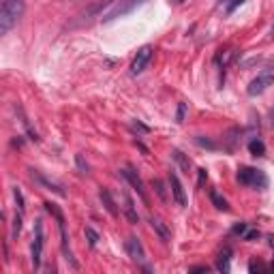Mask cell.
Listing matches in <instances>:
<instances>
[{"label": "cell", "instance_id": "obj_19", "mask_svg": "<svg viewBox=\"0 0 274 274\" xmlns=\"http://www.w3.org/2000/svg\"><path fill=\"white\" fill-rule=\"evenodd\" d=\"M242 3H244V0H219V7H223V9H225V15H231Z\"/></svg>", "mask_w": 274, "mask_h": 274}, {"label": "cell", "instance_id": "obj_7", "mask_svg": "<svg viewBox=\"0 0 274 274\" xmlns=\"http://www.w3.org/2000/svg\"><path fill=\"white\" fill-rule=\"evenodd\" d=\"M152 56H155V50H152L150 45L140 47V50H137V54H135V58H133V62H131V75H142L144 71L148 69Z\"/></svg>", "mask_w": 274, "mask_h": 274}, {"label": "cell", "instance_id": "obj_14", "mask_svg": "<svg viewBox=\"0 0 274 274\" xmlns=\"http://www.w3.org/2000/svg\"><path fill=\"white\" fill-rule=\"evenodd\" d=\"M99 199H101V204L105 206V210H107L111 216H118V214H120L116 201H114V197H111V193H109L107 189H101V191H99Z\"/></svg>", "mask_w": 274, "mask_h": 274}, {"label": "cell", "instance_id": "obj_3", "mask_svg": "<svg viewBox=\"0 0 274 274\" xmlns=\"http://www.w3.org/2000/svg\"><path fill=\"white\" fill-rule=\"evenodd\" d=\"M238 182L244 184V187H251V189H259L263 191L268 187V176H265L261 169L257 167H248V165H242L238 169Z\"/></svg>", "mask_w": 274, "mask_h": 274}, {"label": "cell", "instance_id": "obj_8", "mask_svg": "<svg viewBox=\"0 0 274 274\" xmlns=\"http://www.w3.org/2000/svg\"><path fill=\"white\" fill-rule=\"evenodd\" d=\"M124 251H126V255L131 257L135 263L142 265L144 261H146V251H144V244H142V240L137 238V236H128L124 240Z\"/></svg>", "mask_w": 274, "mask_h": 274}, {"label": "cell", "instance_id": "obj_12", "mask_svg": "<svg viewBox=\"0 0 274 274\" xmlns=\"http://www.w3.org/2000/svg\"><path fill=\"white\" fill-rule=\"evenodd\" d=\"M150 227L155 229V233L161 238V242H169L172 240V229L167 227V223L157 214H150Z\"/></svg>", "mask_w": 274, "mask_h": 274}, {"label": "cell", "instance_id": "obj_10", "mask_svg": "<svg viewBox=\"0 0 274 274\" xmlns=\"http://www.w3.org/2000/svg\"><path fill=\"white\" fill-rule=\"evenodd\" d=\"M30 178L35 180L37 184H41V187H45L47 191H54L56 195H60V197H67V191L62 189V184L54 182V180H50V178H45V176H43L41 172H37V169H30Z\"/></svg>", "mask_w": 274, "mask_h": 274}, {"label": "cell", "instance_id": "obj_2", "mask_svg": "<svg viewBox=\"0 0 274 274\" xmlns=\"http://www.w3.org/2000/svg\"><path fill=\"white\" fill-rule=\"evenodd\" d=\"M45 210L50 212L54 219H56V223H58V229H60V248H62V255H64V259H67V263L71 265L73 270H77L79 268V263L75 261V257H73V253H71V248H69V233H67V221H64V214H62V210L56 204H52V201H45Z\"/></svg>", "mask_w": 274, "mask_h": 274}, {"label": "cell", "instance_id": "obj_26", "mask_svg": "<svg viewBox=\"0 0 274 274\" xmlns=\"http://www.w3.org/2000/svg\"><path fill=\"white\" fill-rule=\"evenodd\" d=\"M259 238V231L257 229H246V233L242 236V240H246V242H253V240Z\"/></svg>", "mask_w": 274, "mask_h": 274}, {"label": "cell", "instance_id": "obj_16", "mask_svg": "<svg viewBox=\"0 0 274 274\" xmlns=\"http://www.w3.org/2000/svg\"><path fill=\"white\" fill-rule=\"evenodd\" d=\"M124 212H126V219H128V223H133V225L140 223V214L135 212V204H133L131 195H126V193H124Z\"/></svg>", "mask_w": 274, "mask_h": 274}, {"label": "cell", "instance_id": "obj_13", "mask_svg": "<svg viewBox=\"0 0 274 274\" xmlns=\"http://www.w3.org/2000/svg\"><path fill=\"white\" fill-rule=\"evenodd\" d=\"M231 255H233L231 246L225 244L221 251H219V257H216V270H219V272H229V268H231Z\"/></svg>", "mask_w": 274, "mask_h": 274}, {"label": "cell", "instance_id": "obj_24", "mask_svg": "<svg viewBox=\"0 0 274 274\" xmlns=\"http://www.w3.org/2000/svg\"><path fill=\"white\" fill-rule=\"evenodd\" d=\"M184 114H187V103H178V111H176V122H184Z\"/></svg>", "mask_w": 274, "mask_h": 274}, {"label": "cell", "instance_id": "obj_34", "mask_svg": "<svg viewBox=\"0 0 274 274\" xmlns=\"http://www.w3.org/2000/svg\"><path fill=\"white\" fill-rule=\"evenodd\" d=\"M272 35H274V26H272Z\"/></svg>", "mask_w": 274, "mask_h": 274}, {"label": "cell", "instance_id": "obj_28", "mask_svg": "<svg viewBox=\"0 0 274 274\" xmlns=\"http://www.w3.org/2000/svg\"><path fill=\"white\" fill-rule=\"evenodd\" d=\"M206 180H208V172H206L204 167H201V169H197V184H199V187H204V184H206Z\"/></svg>", "mask_w": 274, "mask_h": 274}, {"label": "cell", "instance_id": "obj_1", "mask_svg": "<svg viewBox=\"0 0 274 274\" xmlns=\"http://www.w3.org/2000/svg\"><path fill=\"white\" fill-rule=\"evenodd\" d=\"M24 11H26L24 0H0V35H9L11 28L18 26Z\"/></svg>", "mask_w": 274, "mask_h": 274}, {"label": "cell", "instance_id": "obj_22", "mask_svg": "<svg viewBox=\"0 0 274 274\" xmlns=\"http://www.w3.org/2000/svg\"><path fill=\"white\" fill-rule=\"evenodd\" d=\"M152 187H155L157 191V195L161 197V201H167V193H165V184L161 182V180H152Z\"/></svg>", "mask_w": 274, "mask_h": 274}, {"label": "cell", "instance_id": "obj_18", "mask_svg": "<svg viewBox=\"0 0 274 274\" xmlns=\"http://www.w3.org/2000/svg\"><path fill=\"white\" fill-rule=\"evenodd\" d=\"M248 152H251L253 157H263V155H265V146H263V142H261V140H257V137H255V140H251V142H248Z\"/></svg>", "mask_w": 274, "mask_h": 274}, {"label": "cell", "instance_id": "obj_5", "mask_svg": "<svg viewBox=\"0 0 274 274\" xmlns=\"http://www.w3.org/2000/svg\"><path fill=\"white\" fill-rule=\"evenodd\" d=\"M272 84H274V67H265L251 79V84L246 86V92H248V96L263 94Z\"/></svg>", "mask_w": 274, "mask_h": 274}, {"label": "cell", "instance_id": "obj_21", "mask_svg": "<svg viewBox=\"0 0 274 274\" xmlns=\"http://www.w3.org/2000/svg\"><path fill=\"white\" fill-rule=\"evenodd\" d=\"M22 233V212H15L13 216V229H11V238L18 240V236Z\"/></svg>", "mask_w": 274, "mask_h": 274}, {"label": "cell", "instance_id": "obj_31", "mask_svg": "<svg viewBox=\"0 0 274 274\" xmlns=\"http://www.w3.org/2000/svg\"><path fill=\"white\" fill-rule=\"evenodd\" d=\"M189 272H210V268L208 265H193V268H189Z\"/></svg>", "mask_w": 274, "mask_h": 274}, {"label": "cell", "instance_id": "obj_4", "mask_svg": "<svg viewBox=\"0 0 274 274\" xmlns=\"http://www.w3.org/2000/svg\"><path fill=\"white\" fill-rule=\"evenodd\" d=\"M144 3H146V0H114V5L101 15V20L103 22H114L118 18H124V15L135 11L137 7H142Z\"/></svg>", "mask_w": 274, "mask_h": 274}, {"label": "cell", "instance_id": "obj_29", "mask_svg": "<svg viewBox=\"0 0 274 274\" xmlns=\"http://www.w3.org/2000/svg\"><path fill=\"white\" fill-rule=\"evenodd\" d=\"M261 270H263V263H255V261L248 263V272H261Z\"/></svg>", "mask_w": 274, "mask_h": 274}, {"label": "cell", "instance_id": "obj_15", "mask_svg": "<svg viewBox=\"0 0 274 274\" xmlns=\"http://www.w3.org/2000/svg\"><path fill=\"white\" fill-rule=\"evenodd\" d=\"M210 201H212V206L216 208V210H221V212H229L231 208H229V204H227V199H225L219 191H214V189H210Z\"/></svg>", "mask_w": 274, "mask_h": 274}, {"label": "cell", "instance_id": "obj_6", "mask_svg": "<svg viewBox=\"0 0 274 274\" xmlns=\"http://www.w3.org/2000/svg\"><path fill=\"white\" fill-rule=\"evenodd\" d=\"M43 246H45V233H43V221H35V236H32L30 244V255H32V265L35 270L41 268V257H43Z\"/></svg>", "mask_w": 274, "mask_h": 274}, {"label": "cell", "instance_id": "obj_23", "mask_svg": "<svg viewBox=\"0 0 274 274\" xmlns=\"http://www.w3.org/2000/svg\"><path fill=\"white\" fill-rule=\"evenodd\" d=\"M13 197H15V204H18V210L24 214V210H26V206H24V195H22V191L15 187L13 189Z\"/></svg>", "mask_w": 274, "mask_h": 274}, {"label": "cell", "instance_id": "obj_30", "mask_svg": "<svg viewBox=\"0 0 274 274\" xmlns=\"http://www.w3.org/2000/svg\"><path fill=\"white\" fill-rule=\"evenodd\" d=\"M75 159H77V165H79V169H82V174H88V165L84 163V159H82V155H77Z\"/></svg>", "mask_w": 274, "mask_h": 274}, {"label": "cell", "instance_id": "obj_27", "mask_svg": "<svg viewBox=\"0 0 274 274\" xmlns=\"http://www.w3.org/2000/svg\"><path fill=\"white\" fill-rule=\"evenodd\" d=\"M195 142L199 144V146H204V148H210V150H214V148H216V144H214V142H210V140H204V137H195Z\"/></svg>", "mask_w": 274, "mask_h": 274}, {"label": "cell", "instance_id": "obj_25", "mask_svg": "<svg viewBox=\"0 0 274 274\" xmlns=\"http://www.w3.org/2000/svg\"><path fill=\"white\" fill-rule=\"evenodd\" d=\"M246 229H248V225H246V223H238V225H233L231 233H233V236H240V238H242L244 233H246Z\"/></svg>", "mask_w": 274, "mask_h": 274}, {"label": "cell", "instance_id": "obj_17", "mask_svg": "<svg viewBox=\"0 0 274 274\" xmlns=\"http://www.w3.org/2000/svg\"><path fill=\"white\" fill-rule=\"evenodd\" d=\"M172 157H174L176 163L180 165L182 172H187V174L191 172V161H189L187 157H184V152H180V150H174V152H172Z\"/></svg>", "mask_w": 274, "mask_h": 274}, {"label": "cell", "instance_id": "obj_33", "mask_svg": "<svg viewBox=\"0 0 274 274\" xmlns=\"http://www.w3.org/2000/svg\"><path fill=\"white\" fill-rule=\"evenodd\" d=\"M270 268H272V270H274V261H272V263H270Z\"/></svg>", "mask_w": 274, "mask_h": 274}, {"label": "cell", "instance_id": "obj_11", "mask_svg": "<svg viewBox=\"0 0 274 274\" xmlns=\"http://www.w3.org/2000/svg\"><path fill=\"white\" fill-rule=\"evenodd\" d=\"M122 176L128 180V184H131V187L137 191V195H140L144 201H146L148 197H146V189H144V180L140 178V174L135 172V167H133V165H126V167L122 169Z\"/></svg>", "mask_w": 274, "mask_h": 274}, {"label": "cell", "instance_id": "obj_32", "mask_svg": "<svg viewBox=\"0 0 274 274\" xmlns=\"http://www.w3.org/2000/svg\"><path fill=\"white\" fill-rule=\"evenodd\" d=\"M174 3H184V0H174Z\"/></svg>", "mask_w": 274, "mask_h": 274}, {"label": "cell", "instance_id": "obj_9", "mask_svg": "<svg viewBox=\"0 0 274 274\" xmlns=\"http://www.w3.org/2000/svg\"><path fill=\"white\" fill-rule=\"evenodd\" d=\"M169 187H172V197L176 204L180 208H187V193H184V187L176 172H169Z\"/></svg>", "mask_w": 274, "mask_h": 274}, {"label": "cell", "instance_id": "obj_20", "mask_svg": "<svg viewBox=\"0 0 274 274\" xmlns=\"http://www.w3.org/2000/svg\"><path fill=\"white\" fill-rule=\"evenodd\" d=\"M84 233H86V240H88V244H90L92 248H94L96 244H99V240H101V236H99V231H96V229H92V227H90V225H88V227L84 229Z\"/></svg>", "mask_w": 274, "mask_h": 274}]
</instances>
